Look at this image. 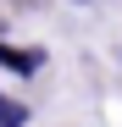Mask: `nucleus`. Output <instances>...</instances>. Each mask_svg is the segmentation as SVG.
<instances>
[{
  "instance_id": "1",
  "label": "nucleus",
  "mask_w": 122,
  "mask_h": 127,
  "mask_svg": "<svg viewBox=\"0 0 122 127\" xmlns=\"http://www.w3.org/2000/svg\"><path fill=\"white\" fill-rule=\"evenodd\" d=\"M22 122H28L22 105H6V99H0V127H22Z\"/></svg>"
},
{
  "instance_id": "2",
  "label": "nucleus",
  "mask_w": 122,
  "mask_h": 127,
  "mask_svg": "<svg viewBox=\"0 0 122 127\" xmlns=\"http://www.w3.org/2000/svg\"><path fill=\"white\" fill-rule=\"evenodd\" d=\"M22 6H39V0H22Z\"/></svg>"
}]
</instances>
